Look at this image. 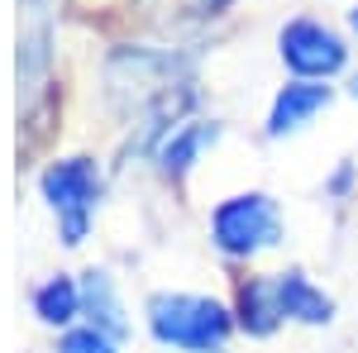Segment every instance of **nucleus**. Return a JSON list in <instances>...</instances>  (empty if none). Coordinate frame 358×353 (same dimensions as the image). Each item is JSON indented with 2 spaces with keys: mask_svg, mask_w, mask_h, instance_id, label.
Instances as JSON below:
<instances>
[{
  "mask_svg": "<svg viewBox=\"0 0 358 353\" xmlns=\"http://www.w3.org/2000/svg\"><path fill=\"white\" fill-rule=\"evenodd\" d=\"M82 301L86 310H91V329H101V334H124V315H120V301L110 291V277L106 272H86V287H82Z\"/></svg>",
  "mask_w": 358,
  "mask_h": 353,
  "instance_id": "9d476101",
  "label": "nucleus"
},
{
  "mask_svg": "<svg viewBox=\"0 0 358 353\" xmlns=\"http://www.w3.org/2000/svg\"><path fill=\"white\" fill-rule=\"evenodd\" d=\"M234 315L220 301L210 296H192V291H158L148 301V329L153 339L167 349L182 353H220L224 339L234 334Z\"/></svg>",
  "mask_w": 358,
  "mask_h": 353,
  "instance_id": "f257e3e1",
  "label": "nucleus"
},
{
  "mask_svg": "<svg viewBox=\"0 0 358 353\" xmlns=\"http://www.w3.org/2000/svg\"><path fill=\"white\" fill-rule=\"evenodd\" d=\"M43 196L53 206L57 224H62V239L67 244H82L86 229H91V215L101 206V172L91 158H62L43 172Z\"/></svg>",
  "mask_w": 358,
  "mask_h": 353,
  "instance_id": "20e7f679",
  "label": "nucleus"
},
{
  "mask_svg": "<svg viewBox=\"0 0 358 353\" xmlns=\"http://www.w3.org/2000/svg\"><path fill=\"white\" fill-rule=\"evenodd\" d=\"M201 5H210V10H220V5H224V0H201Z\"/></svg>",
  "mask_w": 358,
  "mask_h": 353,
  "instance_id": "f3484780",
  "label": "nucleus"
},
{
  "mask_svg": "<svg viewBox=\"0 0 358 353\" xmlns=\"http://www.w3.org/2000/svg\"><path fill=\"white\" fill-rule=\"evenodd\" d=\"M215 138H220V124H215V120L177 124V129L158 143V167H163V177H182V172H192L196 158H201Z\"/></svg>",
  "mask_w": 358,
  "mask_h": 353,
  "instance_id": "6e6552de",
  "label": "nucleus"
},
{
  "mask_svg": "<svg viewBox=\"0 0 358 353\" xmlns=\"http://www.w3.org/2000/svg\"><path fill=\"white\" fill-rule=\"evenodd\" d=\"M277 53L296 82H330L349 67V43L320 20H287L277 34Z\"/></svg>",
  "mask_w": 358,
  "mask_h": 353,
  "instance_id": "39448f33",
  "label": "nucleus"
},
{
  "mask_svg": "<svg viewBox=\"0 0 358 353\" xmlns=\"http://www.w3.org/2000/svg\"><path fill=\"white\" fill-rule=\"evenodd\" d=\"M48 5L43 0H24V34H20V67L38 72L48 62Z\"/></svg>",
  "mask_w": 358,
  "mask_h": 353,
  "instance_id": "9b49d317",
  "label": "nucleus"
},
{
  "mask_svg": "<svg viewBox=\"0 0 358 353\" xmlns=\"http://www.w3.org/2000/svg\"><path fill=\"white\" fill-rule=\"evenodd\" d=\"M287 315H282V305H277V282L273 277H248L244 287H239V329L248 334H273Z\"/></svg>",
  "mask_w": 358,
  "mask_h": 353,
  "instance_id": "1a4fd4ad",
  "label": "nucleus"
},
{
  "mask_svg": "<svg viewBox=\"0 0 358 353\" xmlns=\"http://www.w3.org/2000/svg\"><path fill=\"white\" fill-rule=\"evenodd\" d=\"M349 187H354V163H339V172L330 177V196H349Z\"/></svg>",
  "mask_w": 358,
  "mask_h": 353,
  "instance_id": "4468645a",
  "label": "nucleus"
},
{
  "mask_svg": "<svg viewBox=\"0 0 358 353\" xmlns=\"http://www.w3.org/2000/svg\"><path fill=\"white\" fill-rule=\"evenodd\" d=\"M349 29H354V38H358V5L349 10Z\"/></svg>",
  "mask_w": 358,
  "mask_h": 353,
  "instance_id": "2eb2a0df",
  "label": "nucleus"
},
{
  "mask_svg": "<svg viewBox=\"0 0 358 353\" xmlns=\"http://www.w3.org/2000/svg\"><path fill=\"white\" fill-rule=\"evenodd\" d=\"M57 353H120V349L110 344V334H101V329H72V334H62Z\"/></svg>",
  "mask_w": 358,
  "mask_h": 353,
  "instance_id": "ddd939ff",
  "label": "nucleus"
},
{
  "mask_svg": "<svg viewBox=\"0 0 358 353\" xmlns=\"http://www.w3.org/2000/svg\"><path fill=\"white\" fill-rule=\"evenodd\" d=\"M182 77V57L158 53V48H120L106 62V86L115 106L158 110L172 101V86Z\"/></svg>",
  "mask_w": 358,
  "mask_h": 353,
  "instance_id": "7ed1b4c3",
  "label": "nucleus"
},
{
  "mask_svg": "<svg viewBox=\"0 0 358 353\" xmlns=\"http://www.w3.org/2000/svg\"><path fill=\"white\" fill-rule=\"evenodd\" d=\"M330 101H334V91L325 82H287L273 96V110H268V138L301 134L320 110H330Z\"/></svg>",
  "mask_w": 358,
  "mask_h": 353,
  "instance_id": "423d86ee",
  "label": "nucleus"
},
{
  "mask_svg": "<svg viewBox=\"0 0 358 353\" xmlns=\"http://www.w3.org/2000/svg\"><path fill=\"white\" fill-rule=\"evenodd\" d=\"M273 282H277V305H282L287 320H296V325H330L334 320V301L325 296L301 268L277 272Z\"/></svg>",
  "mask_w": 358,
  "mask_h": 353,
  "instance_id": "0eeeda50",
  "label": "nucleus"
},
{
  "mask_svg": "<svg viewBox=\"0 0 358 353\" xmlns=\"http://www.w3.org/2000/svg\"><path fill=\"white\" fill-rule=\"evenodd\" d=\"M349 96H354V101H358V72H354V77H349Z\"/></svg>",
  "mask_w": 358,
  "mask_h": 353,
  "instance_id": "dca6fc26",
  "label": "nucleus"
},
{
  "mask_svg": "<svg viewBox=\"0 0 358 353\" xmlns=\"http://www.w3.org/2000/svg\"><path fill=\"white\" fill-rule=\"evenodd\" d=\"M210 239L224 258H258L282 244V206L268 191L224 196L210 210Z\"/></svg>",
  "mask_w": 358,
  "mask_h": 353,
  "instance_id": "f03ea898",
  "label": "nucleus"
},
{
  "mask_svg": "<svg viewBox=\"0 0 358 353\" xmlns=\"http://www.w3.org/2000/svg\"><path fill=\"white\" fill-rule=\"evenodd\" d=\"M77 310H82V291H77L67 277H53V282H43V287L34 291V315H38L43 325H67Z\"/></svg>",
  "mask_w": 358,
  "mask_h": 353,
  "instance_id": "f8f14e48",
  "label": "nucleus"
}]
</instances>
